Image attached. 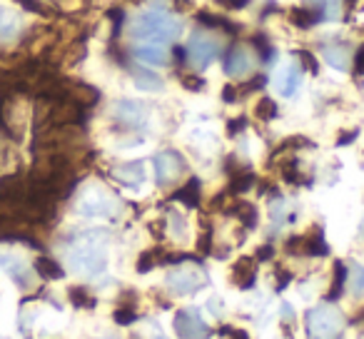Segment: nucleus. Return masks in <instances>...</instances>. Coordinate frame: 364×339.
<instances>
[{"label":"nucleus","instance_id":"obj_1","mask_svg":"<svg viewBox=\"0 0 364 339\" xmlns=\"http://www.w3.org/2000/svg\"><path fill=\"white\" fill-rule=\"evenodd\" d=\"M63 262L75 277H100L110 264V232L85 230V232L70 237L63 247Z\"/></svg>","mask_w":364,"mask_h":339},{"label":"nucleus","instance_id":"obj_2","mask_svg":"<svg viewBox=\"0 0 364 339\" xmlns=\"http://www.w3.org/2000/svg\"><path fill=\"white\" fill-rule=\"evenodd\" d=\"M182 31H185L182 21L167 11L140 13V16L127 26V36L135 43H157V45L175 43L177 38L182 36Z\"/></svg>","mask_w":364,"mask_h":339},{"label":"nucleus","instance_id":"obj_3","mask_svg":"<svg viewBox=\"0 0 364 339\" xmlns=\"http://www.w3.org/2000/svg\"><path fill=\"white\" fill-rule=\"evenodd\" d=\"M75 212L87 220H115L122 212V203L102 185L90 183L77 193Z\"/></svg>","mask_w":364,"mask_h":339},{"label":"nucleus","instance_id":"obj_4","mask_svg":"<svg viewBox=\"0 0 364 339\" xmlns=\"http://www.w3.org/2000/svg\"><path fill=\"white\" fill-rule=\"evenodd\" d=\"M307 334L309 339H342L344 314L332 304H319L307 312Z\"/></svg>","mask_w":364,"mask_h":339},{"label":"nucleus","instance_id":"obj_5","mask_svg":"<svg viewBox=\"0 0 364 339\" xmlns=\"http://www.w3.org/2000/svg\"><path fill=\"white\" fill-rule=\"evenodd\" d=\"M223 53V43H220L218 36L205 31H195L190 33L188 45H185V55H188V63L195 68V70H205L210 68Z\"/></svg>","mask_w":364,"mask_h":339},{"label":"nucleus","instance_id":"obj_6","mask_svg":"<svg viewBox=\"0 0 364 339\" xmlns=\"http://www.w3.org/2000/svg\"><path fill=\"white\" fill-rule=\"evenodd\" d=\"M165 284L175 294H195L208 284V274L198 264H180L165 274Z\"/></svg>","mask_w":364,"mask_h":339},{"label":"nucleus","instance_id":"obj_7","mask_svg":"<svg viewBox=\"0 0 364 339\" xmlns=\"http://www.w3.org/2000/svg\"><path fill=\"white\" fill-rule=\"evenodd\" d=\"M110 112L120 125L127 127V130H145L152 117V110L140 100H117Z\"/></svg>","mask_w":364,"mask_h":339},{"label":"nucleus","instance_id":"obj_8","mask_svg":"<svg viewBox=\"0 0 364 339\" xmlns=\"http://www.w3.org/2000/svg\"><path fill=\"white\" fill-rule=\"evenodd\" d=\"M0 269L11 279H16L21 287H33V284H36L31 264H28V259L23 257L21 252H16V249H0Z\"/></svg>","mask_w":364,"mask_h":339},{"label":"nucleus","instance_id":"obj_9","mask_svg":"<svg viewBox=\"0 0 364 339\" xmlns=\"http://www.w3.org/2000/svg\"><path fill=\"white\" fill-rule=\"evenodd\" d=\"M152 165H155L157 185H162V188H165V185L177 183V180L182 178V173H185V160H182V155H180V152H175V150L160 152Z\"/></svg>","mask_w":364,"mask_h":339},{"label":"nucleus","instance_id":"obj_10","mask_svg":"<svg viewBox=\"0 0 364 339\" xmlns=\"http://www.w3.org/2000/svg\"><path fill=\"white\" fill-rule=\"evenodd\" d=\"M175 334L180 339H208L210 327L195 309H182L175 314Z\"/></svg>","mask_w":364,"mask_h":339},{"label":"nucleus","instance_id":"obj_11","mask_svg":"<svg viewBox=\"0 0 364 339\" xmlns=\"http://www.w3.org/2000/svg\"><path fill=\"white\" fill-rule=\"evenodd\" d=\"M255 70V55L242 45H235L225 55V75L230 77H245Z\"/></svg>","mask_w":364,"mask_h":339},{"label":"nucleus","instance_id":"obj_12","mask_svg":"<svg viewBox=\"0 0 364 339\" xmlns=\"http://www.w3.org/2000/svg\"><path fill=\"white\" fill-rule=\"evenodd\" d=\"M132 58L145 68H162L170 63L167 48L157 45V43H137V45H132Z\"/></svg>","mask_w":364,"mask_h":339},{"label":"nucleus","instance_id":"obj_13","mask_svg":"<svg viewBox=\"0 0 364 339\" xmlns=\"http://www.w3.org/2000/svg\"><path fill=\"white\" fill-rule=\"evenodd\" d=\"M302 85V70H299L297 63H284L279 68V72L274 75V87L282 97H292L294 92Z\"/></svg>","mask_w":364,"mask_h":339},{"label":"nucleus","instance_id":"obj_14","mask_svg":"<svg viewBox=\"0 0 364 339\" xmlns=\"http://www.w3.org/2000/svg\"><path fill=\"white\" fill-rule=\"evenodd\" d=\"M322 60L334 70H349L352 65V48L347 43H329L322 48Z\"/></svg>","mask_w":364,"mask_h":339},{"label":"nucleus","instance_id":"obj_15","mask_svg":"<svg viewBox=\"0 0 364 339\" xmlns=\"http://www.w3.org/2000/svg\"><path fill=\"white\" fill-rule=\"evenodd\" d=\"M112 178L127 188H140L145 183V167H142V162H125V165L112 170Z\"/></svg>","mask_w":364,"mask_h":339},{"label":"nucleus","instance_id":"obj_16","mask_svg":"<svg viewBox=\"0 0 364 339\" xmlns=\"http://www.w3.org/2000/svg\"><path fill=\"white\" fill-rule=\"evenodd\" d=\"M130 75H132V80H135V85L140 87V90H147V92H160L162 90L160 75H155L152 70H147L145 65H132Z\"/></svg>","mask_w":364,"mask_h":339},{"label":"nucleus","instance_id":"obj_17","mask_svg":"<svg viewBox=\"0 0 364 339\" xmlns=\"http://www.w3.org/2000/svg\"><path fill=\"white\" fill-rule=\"evenodd\" d=\"M63 317L58 312H53V309H41V314H38L36 319H33V329H36L41 337H46V334H53L58 327H60Z\"/></svg>","mask_w":364,"mask_h":339},{"label":"nucleus","instance_id":"obj_18","mask_svg":"<svg viewBox=\"0 0 364 339\" xmlns=\"http://www.w3.org/2000/svg\"><path fill=\"white\" fill-rule=\"evenodd\" d=\"M312 3V11L317 13L319 21L334 23L342 16V0H309Z\"/></svg>","mask_w":364,"mask_h":339},{"label":"nucleus","instance_id":"obj_19","mask_svg":"<svg viewBox=\"0 0 364 339\" xmlns=\"http://www.w3.org/2000/svg\"><path fill=\"white\" fill-rule=\"evenodd\" d=\"M232 282L237 284L240 289L250 287L255 282V262L252 259H240L232 267Z\"/></svg>","mask_w":364,"mask_h":339},{"label":"nucleus","instance_id":"obj_20","mask_svg":"<svg viewBox=\"0 0 364 339\" xmlns=\"http://www.w3.org/2000/svg\"><path fill=\"white\" fill-rule=\"evenodd\" d=\"M18 28H21V18H18V13H13V11H8V8L0 6V41H11V38L18 33Z\"/></svg>","mask_w":364,"mask_h":339},{"label":"nucleus","instance_id":"obj_21","mask_svg":"<svg viewBox=\"0 0 364 339\" xmlns=\"http://www.w3.org/2000/svg\"><path fill=\"white\" fill-rule=\"evenodd\" d=\"M289 21H292V26H297V28H312L319 23V18L312 8L304 6V8H292V11H289Z\"/></svg>","mask_w":364,"mask_h":339},{"label":"nucleus","instance_id":"obj_22","mask_svg":"<svg viewBox=\"0 0 364 339\" xmlns=\"http://www.w3.org/2000/svg\"><path fill=\"white\" fill-rule=\"evenodd\" d=\"M177 200H185V205H198V200H200V183L198 180H190V183L177 193Z\"/></svg>","mask_w":364,"mask_h":339},{"label":"nucleus","instance_id":"obj_23","mask_svg":"<svg viewBox=\"0 0 364 339\" xmlns=\"http://www.w3.org/2000/svg\"><path fill=\"white\" fill-rule=\"evenodd\" d=\"M167 220H170V230H172V235H175V240H182V237H185V230H188V222L182 220V215L170 212V215H167Z\"/></svg>","mask_w":364,"mask_h":339},{"label":"nucleus","instance_id":"obj_24","mask_svg":"<svg viewBox=\"0 0 364 339\" xmlns=\"http://www.w3.org/2000/svg\"><path fill=\"white\" fill-rule=\"evenodd\" d=\"M257 115L262 117V120H269V117L277 115V105H274V100H269V97H264V100H259V105H257Z\"/></svg>","mask_w":364,"mask_h":339},{"label":"nucleus","instance_id":"obj_25","mask_svg":"<svg viewBox=\"0 0 364 339\" xmlns=\"http://www.w3.org/2000/svg\"><path fill=\"white\" fill-rule=\"evenodd\" d=\"M352 289L354 292H362L364 289V267H359V264H352Z\"/></svg>","mask_w":364,"mask_h":339}]
</instances>
